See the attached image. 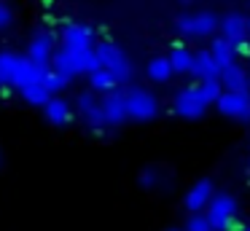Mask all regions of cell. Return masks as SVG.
Returning a JSON list of instances; mask_svg holds the SVG:
<instances>
[{"instance_id": "1", "label": "cell", "mask_w": 250, "mask_h": 231, "mask_svg": "<svg viewBox=\"0 0 250 231\" xmlns=\"http://www.w3.org/2000/svg\"><path fill=\"white\" fill-rule=\"evenodd\" d=\"M94 51H97V59H100V67L108 70L110 75L116 78V84H129L132 81V62L126 59V54L121 51L116 43L110 41H100L97 46H94Z\"/></svg>"}, {"instance_id": "2", "label": "cell", "mask_w": 250, "mask_h": 231, "mask_svg": "<svg viewBox=\"0 0 250 231\" xmlns=\"http://www.w3.org/2000/svg\"><path fill=\"white\" fill-rule=\"evenodd\" d=\"M126 100V118H135V121H151L159 116V97L153 91L143 89V86H132L124 91Z\"/></svg>"}, {"instance_id": "3", "label": "cell", "mask_w": 250, "mask_h": 231, "mask_svg": "<svg viewBox=\"0 0 250 231\" xmlns=\"http://www.w3.org/2000/svg\"><path fill=\"white\" fill-rule=\"evenodd\" d=\"M207 220L212 223L215 231H226V229H234L237 223V199L231 193H215L212 202L207 204Z\"/></svg>"}, {"instance_id": "4", "label": "cell", "mask_w": 250, "mask_h": 231, "mask_svg": "<svg viewBox=\"0 0 250 231\" xmlns=\"http://www.w3.org/2000/svg\"><path fill=\"white\" fill-rule=\"evenodd\" d=\"M175 27H178V32H183L188 38H205L212 35L221 27V21L212 11H199V14H180Z\"/></svg>"}, {"instance_id": "5", "label": "cell", "mask_w": 250, "mask_h": 231, "mask_svg": "<svg viewBox=\"0 0 250 231\" xmlns=\"http://www.w3.org/2000/svg\"><path fill=\"white\" fill-rule=\"evenodd\" d=\"M54 43H57L54 32L38 30L33 38H30V46H27V54H24V57H27L33 64H38V67L51 70V57H54V51H57Z\"/></svg>"}, {"instance_id": "6", "label": "cell", "mask_w": 250, "mask_h": 231, "mask_svg": "<svg viewBox=\"0 0 250 231\" xmlns=\"http://www.w3.org/2000/svg\"><path fill=\"white\" fill-rule=\"evenodd\" d=\"M172 110L178 113L180 118H199V116H205L207 102H205V97L199 94L196 86H186V89H180L178 94H175Z\"/></svg>"}, {"instance_id": "7", "label": "cell", "mask_w": 250, "mask_h": 231, "mask_svg": "<svg viewBox=\"0 0 250 231\" xmlns=\"http://www.w3.org/2000/svg\"><path fill=\"white\" fill-rule=\"evenodd\" d=\"M215 105L223 116L250 121V91H223Z\"/></svg>"}, {"instance_id": "8", "label": "cell", "mask_w": 250, "mask_h": 231, "mask_svg": "<svg viewBox=\"0 0 250 231\" xmlns=\"http://www.w3.org/2000/svg\"><path fill=\"white\" fill-rule=\"evenodd\" d=\"M212 196H215L212 180L210 177H202V180H196L194 186L188 188V193H186V210H188L191 215L202 212V210H207V204L212 202Z\"/></svg>"}, {"instance_id": "9", "label": "cell", "mask_w": 250, "mask_h": 231, "mask_svg": "<svg viewBox=\"0 0 250 231\" xmlns=\"http://www.w3.org/2000/svg\"><path fill=\"white\" fill-rule=\"evenodd\" d=\"M62 48H70V51H78V48H92L94 41V30L89 24H65L60 32Z\"/></svg>"}, {"instance_id": "10", "label": "cell", "mask_w": 250, "mask_h": 231, "mask_svg": "<svg viewBox=\"0 0 250 231\" xmlns=\"http://www.w3.org/2000/svg\"><path fill=\"white\" fill-rule=\"evenodd\" d=\"M103 105V113H105V121L108 126H119V124L126 121V100H124V91H110L100 100Z\"/></svg>"}, {"instance_id": "11", "label": "cell", "mask_w": 250, "mask_h": 231, "mask_svg": "<svg viewBox=\"0 0 250 231\" xmlns=\"http://www.w3.org/2000/svg\"><path fill=\"white\" fill-rule=\"evenodd\" d=\"M191 75L196 81H210V78H221V64L212 59L210 48L194 51V62H191Z\"/></svg>"}, {"instance_id": "12", "label": "cell", "mask_w": 250, "mask_h": 231, "mask_svg": "<svg viewBox=\"0 0 250 231\" xmlns=\"http://www.w3.org/2000/svg\"><path fill=\"white\" fill-rule=\"evenodd\" d=\"M221 86L223 91H248V73L239 62H231L226 67H221Z\"/></svg>"}, {"instance_id": "13", "label": "cell", "mask_w": 250, "mask_h": 231, "mask_svg": "<svg viewBox=\"0 0 250 231\" xmlns=\"http://www.w3.org/2000/svg\"><path fill=\"white\" fill-rule=\"evenodd\" d=\"M43 116H46V121L54 124V126H67V124L73 121L70 102L62 100V97H51V100L43 105Z\"/></svg>"}, {"instance_id": "14", "label": "cell", "mask_w": 250, "mask_h": 231, "mask_svg": "<svg viewBox=\"0 0 250 231\" xmlns=\"http://www.w3.org/2000/svg\"><path fill=\"white\" fill-rule=\"evenodd\" d=\"M221 35L229 41H237V38H248V16L242 14H226L221 19Z\"/></svg>"}, {"instance_id": "15", "label": "cell", "mask_w": 250, "mask_h": 231, "mask_svg": "<svg viewBox=\"0 0 250 231\" xmlns=\"http://www.w3.org/2000/svg\"><path fill=\"white\" fill-rule=\"evenodd\" d=\"M70 51V48H67ZM73 57V67H76L78 75H92L94 70H100V59H97V51L92 48H78V51H70Z\"/></svg>"}, {"instance_id": "16", "label": "cell", "mask_w": 250, "mask_h": 231, "mask_svg": "<svg viewBox=\"0 0 250 231\" xmlns=\"http://www.w3.org/2000/svg\"><path fill=\"white\" fill-rule=\"evenodd\" d=\"M19 67V54L14 51H0V86H14V75Z\"/></svg>"}, {"instance_id": "17", "label": "cell", "mask_w": 250, "mask_h": 231, "mask_svg": "<svg viewBox=\"0 0 250 231\" xmlns=\"http://www.w3.org/2000/svg\"><path fill=\"white\" fill-rule=\"evenodd\" d=\"M172 75H175V70L169 64V57H153L148 62V78L156 81V84H167Z\"/></svg>"}, {"instance_id": "18", "label": "cell", "mask_w": 250, "mask_h": 231, "mask_svg": "<svg viewBox=\"0 0 250 231\" xmlns=\"http://www.w3.org/2000/svg\"><path fill=\"white\" fill-rule=\"evenodd\" d=\"M210 54L221 67H226V64H231L234 59H237V51H234V46L229 43V38H215L212 46H210Z\"/></svg>"}, {"instance_id": "19", "label": "cell", "mask_w": 250, "mask_h": 231, "mask_svg": "<svg viewBox=\"0 0 250 231\" xmlns=\"http://www.w3.org/2000/svg\"><path fill=\"white\" fill-rule=\"evenodd\" d=\"M116 86H119L116 78L108 73V70H103V67L94 70V73L89 75V89H92L94 94H97V91L100 94H110V91H116Z\"/></svg>"}, {"instance_id": "20", "label": "cell", "mask_w": 250, "mask_h": 231, "mask_svg": "<svg viewBox=\"0 0 250 231\" xmlns=\"http://www.w3.org/2000/svg\"><path fill=\"white\" fill-rule=\"evenodd\" d=\"M169 64H172L175 73H191V62H194V51H188L186 46H175L172 51L167 54Z\"/></svg>"}, {"instance_id": "21", "label": "cell", "mask_w": 250, "mask_h": 231, "mask_svg": "<svg viewBox=\"0 0 250 231\" xmlns=\"http://www.w3.org/2000/svg\"><path fill=\"white\" fill-rule=\"evenodd\" d=\"M22 97H24V102H27V105H35V107H43L46 102L51 100V94H49V89L43 86V81H41V84L24 86V89H22Z\"/></svg>"}, {"instance_id": "22", "label": "cell", "mask_w": 250, "mask_h": 231, "mask_svg": "<svg viewBox=\"0 0 250 231\" xmlns=\"http://www.w3.org/2000/svg\"><path fill=\"white\" fill-rule=\"evenodd\" d=\"M51 70H57V73H62L65 78H73V75H78L76 73V67H73V57H70V51L67 48H57L54 51V57H51Z\"/></svg>"}, {"instance_id": "23", "label": "cell", "mask_w": 250, "mask_h": 231, "mask_svg": "<svg viewBox=\"0 0 250 231\" xmlns=\"http://www.w3.org/2000/svg\"><path fill=\"white\" fill-rule=\"evenodd\" d=\"M43 86L49 89L51 97H60V91H65L67 86H70V78H65V75L57 73V70H49V73L43 75Z\"/></svg>"}, {"instance_id": "24", "label": "cell", "mask_w": 250, "mask_h": 231, "mask_svg": "<svg viewBox=\"0 0 250 231\" xmlns=\"http://www.w3.org/2000/svg\"><path fill=\"white\" fill-rule=\"evenodd\" d=\"M199 94L205 97V102L207 105H212V102H218L221 100V94H223V86H221V81L218 78H210V81H199Z\"/></svg>"}, {"instance_id": "25", "label": "cell", "mask_w": 250, "mask_h": 231, "mask_svg": "<svg viewBox=\"0 0 250 231\" xmlns=\"http://www.w3.org/2000/svg\"><path fill=\"white\" fill-rule=\"evenodd\" d=\"M76 105H78V113H81V116H89L92 110H97V107H100V97L94 94L92 89L81 91V94L76 97Z\"/></svg>"}, {"instance_id": "26", "label": "cell", "mask_w": 250, "mask_h": 231, "mask_svg": "<svg viewBox=\"0 0 250 231\" xmlns=\"http://www.w3.org/2000/svg\"><path fill=\"white\" fill-rule=\"evenodd\" d=\"M183 231H215V229H212V223L207 220L205 212H194V215H188Z\"/></svg>"}, {"instance_id": "27", "label": "cell", "mask_w": 250, "mask_h": 231, "mask_svg": "<svg viewBox=\"0 0 250 231\" xmlns=\"http://www.w3.org/2000/svg\"><path fill=\"white\" fill-rule=\"evenodd\" d=\"M159 183H162V172H159L156 167H148V169L140 175V186L143 188H159Z\"/></svg>"}, {"instance_id": "28", "label": "cell", "mask_w": 250, "mask_h": 231, "mask_svg": "<svg viewBox=\"0 0 250 231\" xmlns=\"http://www.w3.org/2000/svg\"><path fill=\"white\" fill-rule=\"evenodd\" d=\"M14 21V11L8 8L6 3H0V30H6V27H11Z\"/></svg>"}, {"instance_id": "29", "label": "cell", "mask_w": 250, "mask_h": 231, "mask_svg": "<svg viewBox=\"0 0 250 231\" xmlns=\"http://www.w3.org/2000/svg\"><path fill=\"white\" fill-rule=\"evenodd\" d=\"M248 38H250V16H248Z\"/></svg>"}, {"instance_id": "30", "label": "cell", "mask_w": 250, "mask_h": 231, "mask_svg": "<svg viewBox=\"0 0 250 231\" xmlns=\"http://www.w3.org/2000/svg\"><path fill=\"white\" fill-rule=\"evenodd\" d=\"M167 231H183V229H167Z\"/></svg>"}, {"instance_id": "31", "label": "cell", "mask_w": 250, "mask_h": 231, "mask_svg": "<svg viewBox=\"0 0 250 231\" xmlns=\"http://www.w3.org/2000/svg\"><path fill=\"white\" fill-rule=\"evenodd\" d=\"M248 51H250V38H248Z\"/></svg>"}, {"instance_id": "32", "label": "cell", "mask_w": 250, "mask_h": 231, "mask_svg": "<svg viewBox=\"0 0 250 231\" xmlns=\"http://www.w3.org/2000/svg\"><path fill=\"white\" fill-rule=\"evenodd\" d=\"M248 89H250V75H248Z\"/></svg>"}, {"instance_id": "33", "label": "cell", "mask_w": 250, "mask_h": 231, "mask_svg": "<svg viewBox=\"0 0 250 231\" xmlns=\"http://www.w3.org/2000/svg\"><path fill=\"white\" fill-rule=\"evenodd\" d=\"M180 3H191V0H180Z\"/></svg>"}, {"instance_id": "34", "label": "cell", "mask_w": 250, "mask_h": 231, "mask_svg": "<svg viewBox=\"0 0 250 231\" xmlns=\"http://www.w3.org/2000/svg\"><path fill=\"white\" fill-rule=\"evenodd\" d=\"M245 231H250V226H248V229H245Z\"/></svg>"}, {"instance_id": "35", "label": "cell", "mask_w": 250, "mask_h": 231, "mask_svg": "<svg viewBox=\"0 0 250 231\" xmlns=\"http://www.w3.org/2000/svg\"><path fill=\"white\" fill-rule=\"evenodd\" d=\"M0 161H3V156H0Z\"/></svg>"}, {"instance_id": "36", "label": "cell", "mask_w": 250, "mask_h": 231, "mask_svg": "<svg viewBox=\"0 0 250 231\" xmlns=\"http://www.w3.org/2000/svg\"><path fill=\"white\" fill-rule=\"evenodd\" d=\"M248 169H250V164H248Z\"/></svg>"}]
</instances>
